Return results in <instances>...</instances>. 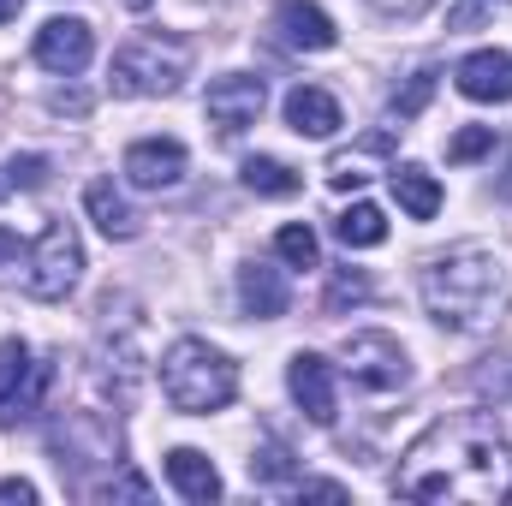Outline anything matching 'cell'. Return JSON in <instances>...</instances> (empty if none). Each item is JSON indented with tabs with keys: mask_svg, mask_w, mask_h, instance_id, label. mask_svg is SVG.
<instances>
[{
	"mask_svg": "<svg viewBox=\"0 0 512 506\" xmlns=\"http://www.w3.org/2000/svg\"><path fill=\"white\" fill-rule=\"evenodd\" d=\"M84 209H90V221H96L108 239H120V245L137 239V227H143V221H137V209L120 197V185H114V179H90V185H84Z\"/></svg>",
	"mask_w": 512,
	"mask_h": 506,
	"instance_id": "18",
	"label": "cell"
},
{
	"mask_svg": "<svg viewBox=\"0 0 512 506\" xmlns=\"http://www.w3.org/2000/svg\"><path fill=\"white\" fill-rule=\"evenodd\" d=\"M108 78H114V96H173L191 78V42L167 36V30L131 36L126 48L114 54Z\"/></svg>",
	"mask_w": 512,
	"mask_h": 506,
	"instance_id": "4",
	"label": "cell"
},
{
	"mask_svg": "<svg viewBox=\"0 0 512 506\" xmlns=\"http://www.w3.org/2000/svg\"><path fill=\"white\" fill-rule=\"evenodd\" d=\"M185 167H191V155H185L179 137H137L126 149V161H120V173L137 191H173L185 179Z\"/></svg>",
	"mask_w": 512,
	"mask_h": 506,
	"instance_id": "9",
	"label": "cell"
},
{
	"mask_svg": "<svg viewBox=\"0 0 512 506\" xmlns=\"http://www.w3.org/2000/svg\"><path fill=\"white\" fill-rule=\"evenodd\" d=\"M334 239H340L346 251H376V245L387 239V215L376 209V203H352V209H340Z\"/></svg>",
	"mask_w": 512,
	"mask_h": 506,
	"instance_id": "21",
	"label": "cell"
},
{
	"mask_svg": "<svg viewBox=\"0 0 512 506\" xmlns=\"http://www.w3.org/2000/svg\"><path fill=\"white\" fill-rule=\"evenodd\" d=\"M24 376H30V346L24 340H0V405L24 387Z\"/></svg>",
	"mask_w": 512,
	"mask_h": 506,
	"instance_id": "25",
	"label": "cell"
},
{
	"mask_svg": "<svg viewBox=\"0 0 512 506\" xmlns=\"http://www.w3.org/2000/svg\"><path fill=\"white\" fill-rule=\"evenodd\" d=\"M370 292H376V286H370V274H364V268H334L322 310H328V316H340L346 304H370Z\"/></svg>",
	"mask_w": 512,
	"mask_h": 506,
	"instance_id": "23",
	"label": "cell"
},
{
	"mask_svg": "<svg viewBox=\"0 0 512 506\" xmlns=\"http://www.w3.org/2000/svg\"><path fill=\"white\" fill-rule=\"evenodd\" d=\"M161 393L185 417L227 411L239 399V364L221 346H209V340H173L167 358H161Z\"/></svg>",
	"mask_w": 512,
	"mask_h": 506,
	"instance_id": "3",
	"label": "cell"
},
{
	"mask_svg": "<svg viewBox=\"0 0 512 506\" xmlns=\"http://www.w3.org/2000/svg\"><path fill=\"white\" fill-rule=\"evenodd\" d=\"M0 173H6V185H12V191H36V185L48 179V155H12Z\"/></svg>",
	"mask_w": 512,
	"mask_h": 506,
	"instance_id": "27",
	"label": "cell"
},
{
	"mask_svg": "<svg viewBox=\"0 0 512 506\" xmlns=\"http://www.w3.org/2000/svg\"><path fill=\"white\" fill-rule=\"evenodd\" d=\"M0 501H36V483H24V477H6V483H0Z\"/></svg>",
	"mask_w": 512,
	"mask_h": 506,
	"instance_id": "31",
	"label": "cell"
},
{
	"mask_svg": "<svg viewBox=\"0 0 512 506\" xmlns=\"http://www.w3.org/2000/svg\"><path fill=\"white\" fill-rule=\"evenodd\" d=\"M495 149V126H465L447 137V161H483Z\"/></svg>",
	"mask_w": 512,
	"mask_h": 506,
	"instance_id": "26",
	"label": "cell"
},
{
	"mask_svg": "<svg viewBox=\"0 0 512 506\" xmlns=\"http://www.w3.org/2000/svg\"><path fill=\"white\" fill-rule=\"evenodd\" d=\"M30 54H36L42 72H54V78H78V72L96 60V30H90L84 18H48V24L36 30Z\"/></svg>",
	"mask_w": 512,
	"mask_h": 506,
	"instance_id": "7",
	"label": "cell"
},
{
	"mask_svg": "<svg viewBox=\"0 0 512 506\" xmlns=\"http://www.w3.org/2000/svg\"><path fill=\"white\" fill-rule=\"evenodd\" d=\"M274 256H280L286 268H316V262H322V245H316V233H310L304 221H292V227L274 233Z\"/></svg>",
	"mask_w": 512,
	"mask_h": 506,
	"instance_id": "22",
	"label": "cell"
},
{
	"mask_svg": "<svg viewBox=\"0 0 512 506\" xmlns=\"http://www.w3.org/2000/svg\"><path fill=\"white\" fill-rule=\"evenodd\" d=\"M376 6H382V12H399V18H411V12H423L429 0H376Z\"/></svg>",
	"mask_w": 512,
	"mask_h": 506,
	"instance_id": "32",
	"label": "cell"
},
{
	"mask_svg": "<svg viewBox=\"0 0 512 506\" xmlns=\"http://www.w3.org/2000/svg\"><path fill=\"white\" fill-rule=\"evenodd\" d=\"M120 495H126V501H149V483H143V477H114V483H102V489H96V501H120Z\"/></svg>",
	"mask_w": 512,
	"mask_h": 506,
	"instance_id": "29",
	"label": "cell"
},
{
	"mask_svg": "<svg viewBox=\"0 0 512 506\" xmlns=\"http://www.w3.org/2000/svg\"><path fill=\"white\" fill-rule=\"evenodd\" d=\"M209 120L221 126V137H239V131H251L262 120V108H268V90H262V78L251 72H227V78H215L209 84Z\"/></svg>",
	"mask_w": 512,
	"mask_h": 506,
	"instance_id": "10",
	"label": "cell"
},
{
	"mask_svg": "<svg viewBox=\"0 0 512 506\" xmlns=\"http://www.w3.org/2000/svg\"><path fill=\"white\" fill-rule=\"evenodd\" d=\"M6 191H12V185H6V173H0V203H6Z\"/></svg>",
	"mask_w": 512,
	"mask_h": 506,
	"instance_id": "35",
	"label": "cell"
},
{
	"mask_svg": "<svg viewBox=\"0 0 512 506\" xmlns=\"http://www.w3.org/2000/svg\"><path fill=\"white\" fill-rule=\"evenodd\" d=\"M387 167H393V137H387V131H370L358 149H340V155L328 161V185H334V191H358V185H370Z\"/></svg>",
	"mask_w": 512,
	"mask_h": 506,
	"instance_id": "14",
	"label": "cell"
},
{
	"mask_svg": "<svg viewBox=\"0 0 512 506\" xmlns=\"http://www.w3.org/2000/svg\"><path fill=\"white\" fill-rule=\"evenodd\" d=\"M54 453H60V471L78 465V459L114 465V459H120V429H114L108 417H96V411H72V417L54 429Z\"/></svg>",
	"mask_w": 512,
	"mask_h": 506,
	"instance_id": "11",
	"label": "cell"
},
{
	"mask_svg": "<svg viewBox=\"0 0 512 506\" xmlns=\"http://www.w3.org/2000/svg\"><path fill=\"white\" fill-rule=\"evenodd\" d=\"M501 197H512V167H507V179H501Z\"/></svg>",
	"mask_w": 512,
	"mask_h": 506,
	"instance_id": "34",
	"label": "cell"
},
{
	"mask_svg": "<svg viewBox=\"0 0 512 506\" xmlns=\"http://www.w3.org/2000/svg\"><path fill=\"white\" fill-rule=\"evenodd\" d=\"M387 179H393V197H399V209H405L411 221H435V215H441V185H435L429 167L405 161V167H387Z\"/></svg>",
	"mask_w": 512,
	"mask_h": 506,
	"instance_id": "19",
	"label": "cell"
},
{
	"mask_svg": "<svg viewBox=\"0 0 512 506\" xmlns=\"http://www.w3.org/2000/svg\"><path fill=\"white\" fill-rule=\"evenodd\" d=\"M453 84H459L465 102H512V54L507 48H477V54H465L459 72H453Z\"/></svg>",
	"mask_w": 512,
	"mask_h": 506,
	"instance_id": "12",
	"label": "cell"
},
{
	"mask_svg": "<svg viewBox=\"0 0 512 506\" xmlns=\"http://www.w3.org/2000/svg\"><path fill=\"white\" fill-rule=\"evenodd\" d=\"M340 364H346V376L358 381V387H370V393H399V387L411 381V358H405V346H399L387 328H358V334H346Z\"/></svg>",
	"mask_w": 512,
	"mask_h": 506,
	"instance_id": "6",
	"label": "cell"
},
{
	"mask_svg": "<svg viewBox=\"0 0 512 506\" xmlns=\"http://www.w3.org/2000/svg\"><path fill=\"white\" fill-rule=\"evenodd\" d=\"M292 495H298V501H346V489H340V483H298Z\"/></svg>",
	"mask_w": 512,
	"mask_h": 506,
	"instance_id": "30",
	"label": "cell"
},
{
	"mask_svg": "<svg viewBox=\"0 0 512 506\" xmlns=\"http://www.w3.org/2000/svg\"><path fill=\"white\" fill-rule=\"evenodd\" d=\"M126 6H131V12H143V6H149V0H126Z\"/></svg>",
	"mask_w": 512,
	"mask_h": 506,
	"instance_id": "36",
	"label": "cell"
},
{
	"mask_svg": "<svg viewBox=\"0 0 512 506\" xmlns=\"http://www.w3.org/2000/svg\"><path fill=\"white\" fill-rule=\"evenodd\" d=\"M18 12H24V0H0V24H12Z\"/></svg>",
	"mask_w": 512,
	"mask_h": 506,
	"instance_id": "33",
	"label": "cell"
},
{
	"mask_svg": "<svg viewBox=\"0 0 512 506\" xmlns=\"http://www.w3.org/2000/svg\"><path fill=\"white\" fill-rule=\"evenodd\" d=\"M393 495L435 501V506H501V501H512L507 435L483 411H459V417L429 423L405 447V459L393 471Z\"/></svg>",
	"mask_w": 512,
	"mask_h": 506,
	"instance_id": "1",
	"label": "cell"
},
{
	"mask_svg": "<svg viewBox=\"0 0 512 506\" xmlns=\"http://www.w3.org/2000/svg\"><path fill=\"white\" fill-rule=\"evenodd\" d=\"M286 126L298 131V137H334L346 120H340V102L328 90L298 84V90H286Z\"/></svg>",
	"mask_w": 512,
	"mask_h": 506,
	"instance_id": "16",
	"label": "cell"
},
{
	"mask_svg": "<svg viewBox=\"0 0 512 506\" xmlns=\"http://www.w3.org/2000/svg\"><path fill=\"white\" fill-rule=\"evenodd\" d=\"M286 387H292L298 411H304L316 429H328V423L340 417V376H334V364H328L322 352H292V364H286Z\"/></svg>",
	"mask_w": 512,
	"mask_h": 506,
	"instance_id": "8",
	"label": "cell"
},
{
	"mask_svg": "<svg viewBox=\"0 0 512 506\" xmlns=\"http://www.w3.org/2000/svg\"><path fill=\"white\" fill-rule=\"evenodd\" d=\"M167 483L197 506L221 501V471H215L209 453H197V447H173V453H167Z\"/></svg>",
	"mask_w": 512,
	"mask_h": 506,
	"instance_id": "17",
	"label": "cell"
},
{
	"mask_svg": "<svg viewBox=\"0 0 512 506\" xmlns=\"http://www.w3.org/2000/svg\"><path fill=\"white\" fill-rule=\"evenodd\" d=\"M251 477H256V483H274V477H292V459H286L280 447H268V453H256V459H251Z\"/></svg>",
	"mask_w": 512,
	"mask_h": 506,
	"instance_id": "28",
	"label": "cell"
},
{
	"mask_svg": "<svg viewBox=\"0 0 512 506\" xmlns=\"http://www.w3.org/2000/svg\"><path fill=\"white\" fill-rule=\"evenodd\" d=\"M18 262H24L18 268V286L30 298H42V304H60L78 286V274H84V239H78L72 221H48L36 233V245H24Z\"/></svg>",
	"mask_w": 512,
	"mask_h": 506,
	"instance_id": "5",
	"label": "cell"
},
{
	"mask_svg": "<svg viewBox=\"0 0 512 506\" xmlns=\"http://www.w3.org/2000/svg\"><path fill=\"white\" fill-rule=\"evenodd\" d=\"M435 78H441L435 66H423V72H411V84H405V90H393V102H387V114H393V120H417V114L429 108V96H435Z\"/></svg>",
	"mask_w": 512,
	"mask_h": 506,
	"instance_id": "24",
	"label": "cell"
},
{
	"mask_svg": "<svg viewBox=\"0 0 512 506\" xmlns=\"http://www.w3.org/2000/svg\"><path fill=\"white\" fill-rule=\"evenodd\" d=\"M274 24H280V36H286L292 48H304V54H328V48L340 42L334 18H328V12H322L316 0H280Z\"/></svg>",
	"mask_w": 512,
	"mask_h": 506,
	"instance_id": "15",
	"label": "cell"
},
{
	"mask_svg": "<svg viewBox=\"0 0 512 506\" xmlns=\"http://www.w3.org/2000/svg\"><path fill=\"white\" fill-rule=\"evenodd\" d=\"M239 179H245V191H256V197H298L304 191V173L286 167V161H274V155H251L239 167Z\"/></svg>",
	"mask_w": 512,
	"mask_h": 506,
	"instance_id": "20",
	"label": "cell"
},
{
	"mask_svg": "<svg viewBox=\"0 0 512 506\" xmlns=\"http://www.w3.org/2000/svg\"><path fill=\"white\" fill-rule=\"evenodd\" d=\"M417 292H423V310L441 328H453V334H489V328H501V316H507V304H512L501 256L477 251V245L435 256L423 268Z\"/></svg>",
	"mask_w": 512,
	"mask_h": 506,
	"instance_id": "2",
	"label": "cell"
},
{
	"mask_svg": "<svg viewBox=\"0 0 512 506\" xmlns=\"http://www.w3.org/2000/svg\"><path fill=\"white\" fill-rule=\"evenodd\" d=\"M286 304H292L286 274H280L274 262L251 256V262L239 268V310H245V316H256V322H274V316H286Z\"/></svg>",
	"mask_w": 512,
	"mask_h": 506,
	"instance_id": "13",
	"label": "cell"
}]
</instances>
